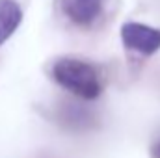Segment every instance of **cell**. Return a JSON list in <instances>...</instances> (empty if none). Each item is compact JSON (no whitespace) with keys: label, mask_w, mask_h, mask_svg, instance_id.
I'll list each match as a JSON object with an SVG mask.
<instances>
[{"label":"cell","mask_w":160,"mask_h":158,"mask_svg":"<svg viewBox=\"0 0 160 158\" xmlns=\"http://www.w3.org/2000/svg\"><path fill=\"white\" fill-rule=\"evenodd\" d=\"M121 43L132 52L153 56L160 50V28H153L143 22H125L121 26Z\"/></svg>","instance_id":"obj_2"},{"label":"cell","mask_w":160,"mask_h":158,"mask_svg":"<svg viewBox=\"0 0 160 158\" xmlns=\"http://www.w3.org/2000/svg\"><path fill=\"white\" fill-rule=\"evenodd\" d=\"M60 7L71 22L88 26L101 15L102 0H60Z\"/></svg>","instance_id":"obj_3"},{"label":"cell","mask_w":160,"mask_h":158,"mask_svg":"<svg viewBox=\"0 0 160 158\" xmlns=\"http://www.w3.org/2000/svg\"><path fill=\"white\" fill-rule=\"evenodd\" d=\"M151 156L153 158H160V141H157L151 149Z\"/></svg>","instance_id":"obj_5"},{"label":"cell","mask_w":160,"mask_h":158,"mask_svg":"<svg viewBox=\"0 0 160 158\" xmlns=\"http://www.w3.org/2000/svg\"><path fill=\"white\" fill-rule=\"evenodd\" d=\"M22 22V9L15 0H0V47L9 39Z\"/></svg>","instance_id":"obj_4"},{"label":"cell","mask_w":160,"mask_h":158,"mask_svg":"<svg viewBox=\"0 0 160 158\" xmlns=\"http://www.w3.org/2000/svg\"><path fill=\"white\" fill-rule=\"evenodd\" d=\"M52 78L65 91L84 101H95L102 93L99 71L86 60L60 58L52 63Z\"/></svg>","instance_id":"obj_1"}]
</instances>
